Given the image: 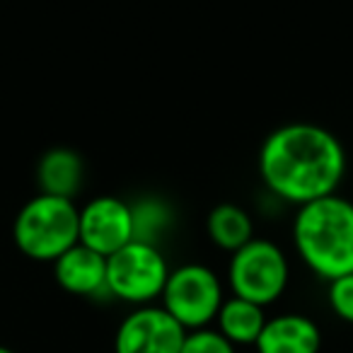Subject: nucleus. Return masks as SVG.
<instances>
[{
  "label": "nucleus",
  "instance_id": "obj_3",
  "mask_svg": "<svg viewBox=\"0 0 353 353\" xmlns=\"http://www.w3.org/2000/svg\"><path fill=\"white\" fill-rule=\"evenodd\" d=\"M12 240L25 256L54 264L80 242V208L70 199L37 194L15 216Z\"/></svg>",
  "mask_w": 353,
  "mask_h": 353
},
{
  "label": "nucleus",
  "instance_id": "obj_17",
  "mask_svg": "<svg viewBox=\"0 0 353 353\" xmlns=\"http://www.w3.org/2000/svg\"><path fill=\"white\" fill-rule=\"evenodd\" d=\"M0 353H15L12 348H8V346H0Z\"/></svg>",
  "mask_w": 353,
  "mask_h": 353
},
{
  "label": "nucleus",
  "instance_id": "obj_11",
  "mask_svg": "<svg viewBox=\"0 0 353 353\" xmlns=\"http://www.w3.org/2000/svg\"><path fill=\"white\" fill-rule=\"evenodd\" d=\"M85 182V160L73 148H51L39 157L37 165V184L39 194L61 196L73 201Z\"/></svg>",
  "mask_w": 353,
  "mask_h": 353
},
{
  "label": "nucleus",
  "instance_id": "obj_12",
  "mask_svg": "<svg viewBox=\"0 0 353 353\" xmlns=\"http://www.w3.org/2000/svg\"><path fill=\"white\" fill-rule=\"evenodd\" d=\"M216 324H218V332L232 346H254L261 329L266 324V314L261 305L232 295V298L223 300L221 310H218Z\"/></svg>",
  "mask_w": 353,
  "mask_h": 353
},
{
  "label": "nucleus",
  "instance_id": "obj_8",
  "mask_svg": "<svg viewBox=\"0 0 353 353\" xmlns=\"http://www.w3.org/2000/svg\"><path fill=\"white\" fill-rule=\"evenodd\" d=\"M133 242L131 203L119 196H94L80 208V245L112 256Z\"/></svg>",
  "mask_w": 353,
  "mask_h": 353
},
{
  "label": "nucleus",
  "instance_id": "obj_5",
  "mask_svg": "<svg viewBox=\"0 0 353 353\" xmlns=\"http://www.w3.org/2000/svg\"><path fill=\"white\" fill-rule=\"evenodd\" d=\"M170 266L160 247L128 242L107 256V293L131 305H150L165 290Z\"/></svg>",
  "mask_w": 353,
  "mask_h": 353
},
{
  "label": "nucleus",
  "instance_id": "obj_4",
  "mask_svg": "<svg viewBox=\"0 0 353 353\" xmlns=\"http://www.w3.org/2000/svg\"><path fill=\"white\" fill-rule=\"evenodd\" d=\"M288 281V256L276 242L254 237L245 247L232 252L230 266H228V283L237 298L266 307L285 293Z\"/></svg>",
  "mask_w": 353,
  "mask_h": 353
},
{
  "label": "nucleus",
  "instance_id": "obj_9",
  "mask_svg": "<svg viewBox=\"0 0 353 353\" xmlns=\"http://www.w3.org/2000/svg\"><path fill=\"white\" fill-rule=\"evenodd\" d=\"M54 279L65 293L97 298L107 293V256L78 242L54 261Z\"/></svg>",
  "mask_w": 353,
  "mask_h": 353
},
{
  "label": "nucleus",
  "instance_id": "obj_10",
  "mask_svg": "<svg viewBox=\"0 0 353 353\" xmlns=\"http://www.w3.org/2000/svg\"><path fill=\"white\" fill-rule=\"evenodd\" d=\"M322 334L305 314H279L266 319L254 348L256 353H319Z\"/></svg>",
  "mask_w": 353,
  "mask_h": 353
},
{
  "label": "nucleus",
  "instance_id": "obj_14",
  "mask_svg": "<svg viewBox=\"0 0 353 353\" xmlns=\"http://www.w3.org/2000/svg\"><path fill=\"white\" fill-rule=\"evenodd\" d=\"M133 240L160 247V240L170 232L174 223V211L160 196H143L131 203Z\"/></svg>",
  "mask_w": 353,
  "mask_h": 353
},
{
  "label": "nucleus",
  "instance_id": "obj_13",
  "mask_svg": "<svg viewBox=\"0 0 353 353\" xmlns=\"http://www.w3.org/2000/svg\"><path fill=\"white\" fill-rule=\"evenodd\" d=\"M206 232L213 245L232 254L254 240V221L237 203H218L206 218Z\"/></svg>",
  "mask_w": 353,
  "mask_h": 353
},
{
  "label": "nucleus",
  "instance_id": "obj_15",
  "mask_svg": "<svg viewBox=\"0 0 353 353\" xmlns=\"http://www.w3.org/2000/svg\"><path fill=\"white\" fill-rule=\"evenodd\" d=\"M179 353H235V346L218 329H194L187 332Z\"/></svg>",
  "mask_w": 353,
  "mask_h": 353
},
{
  "label": "nucleus",
  "instance_id": "obj_1",
  "mask_svg": "<svg viewBox=\"0 0 353 353\" xmlns=\"http://www.w3.org/2000/svg\"><path fill=\"white\" fill-rule=\"evenodd\" d=\"M259 174L274 196L295 206L336 194L346 174V150L329 128L295 121L266 136Z\"/></svg>",
  "mask_w": 353,
  "mask_h": 353
},
{
  "label": "nucleus",
  "instance_id": "obj_7",
  "mask_svg": "<svg viewBox=\"0 0 353 353\" xmlns=\"http://www.w3.org/2000/svg\"><path fill=\"white\" fill-rule=\"evenodd\" d=\"M184 336L187 329L162 305H141L119 324L114 353H179Z\"/></svg>",
  "mask_w": 353,
  "mask_h": 353
},
{
  "label": "nucleus",
  "instance_id": "obj_6",
  "mask_svg": "<svg viewBox=\"0 0 353 353\" xmlns=\"http://www.w3.org/2000/svg\"><path fill=\"white\" fill-rule=\"evenodd\" d=\"M160 298L162 307L187 332H194L216 322L225 295L213 269L206 264H182L170 271Z\"/></svg>",
  "mask_w": 353,
  "mask_h": 353
},
{
  "label": "nucleus",
  "instance_id": "obj_2",
  "mask_svg": "<svg viewBox=\"0 0 353 353\" xmlns=\"http://www.w3.org/2000/svg\"><path fill=\"white\" fill-rule=\"evenodd\" d=\"M293 245L303 264L319 279L353 274V201L332 194L298 206Z\"/></svg>",
  "mask_w": 353,
  "mask_h": 353
},
{
  "label": "nucleus",
  "instance_id": "obj_16",
  "mask_svg": "<svg viewBox=\"0 0 353 353\" xmlns=\"http://www.w3.org/2000/svg\"><path fill=\"white\" fill-rule=\"evenodd\" d=\"M327 300L339 319L353 324V274L329 281Z\"/></svg>",
  "mask_w": 353,
  "mask_h": 353
}]
</instances>
